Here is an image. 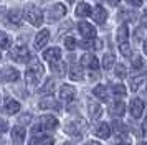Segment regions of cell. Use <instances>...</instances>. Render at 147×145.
Listing matches in <instances>:
<instances>
[{
	"label": "cell",
	"mask_w": 147,
	"mask_h": 145,
	"mask_svg": "<svg viewBox=\"0 0 147 145\" xmlns=\"http://www.w3.org/2000/svg\"><path fill=\"white\" fill-rule=\"evenodd\" d=\"M43 71L45 69H43V66H41V63L38 59L33 58L30 61V64L27 66V71H25V83H27V86L30 89H35L38 86L41 76H43Z\"/></svg>",
	"instance_id": "1"
},
{
	"label": "cell",
	"mask_w": 147,
	"mask_h": 145,
	"mask_svg": "<svg viewBox=\"0 0 147 145\" xmlns=\"http://www.w3.org/2000/svg\"><path fill=\"white\" fill-rule=\"evenodd\" d=\"M86 122L83 120V119H74V120H71L69 124L65 127V132H66L68 135H71V137H76V138H80L81 135H83V132L86 130Z\"/></svg>",
	"instance_id": "2"
},
{
	"label": "cell",
	"mask_w": 147,
	"mask_h": 145,
	"mask_svg": "<svg viewBox=\"0 0 147 145\" xmlns=\"http://www.w3.org/2000/svg\"><path fill=\"white\" fill-rule=\"evenodd\" d=\"M25 18H27V21L30 25L40 26L41 23H43V13H41V10H38L36 7L28 5L27 8H25Z\"/></svg>",
	"instance_id": "3"
},
{
	"label": "cell",
	"mask_w": 147,
	"mask_h": 145,
	"mask_svg": "<svg viewBox=\"0 0 147 145\" xmlns=\"http://www.w3.org/2000/svg\"><path fill=\"white\" fill-rule=\"evenodd\" d=\"M10 58L15 59L17 63H27L30 59V51H28L27 45H18L15 46L13 50L10 51Z\"/></svg>",
	"instance_id": "4"
},
{
	"label": "cell",
	"mask_w": 147,
	"mask_h": 145,
	"mask_svg": "<svg viewBox=\"0 0 147 145\" xmlns=\"http://www.w3.org/2000/svg\"><path fill=\"white\" fill-rule=\"evenodd\" d=\"M66 15V7L63 5V3H56L50 8V12H48V20L50 21H55V20H60L63 18Z\"/></svg>",
	"instance_id": "5"
},
{
	"label": "cell",
	"mask_w": 147,
	"mask_h": 145,
	"mask_svg": "<svg viewBox=\"0 0 147 145\" xmlns=\"http://www.w3.org/2000/svg\"><path fill=\"white\" fill-rule=\"evenodd\" d=\"M78 30H80V33L84 38H88V40L96 38V28L91 23H88V21H80L78 23Z\"/></svg>",
	"instance_id": "6"
},
{
	"label": "cell",
	"mask_w": 147,
	"mask_h": 145,
	"mask_svg": "<svg viewBox=\"0 0 147 145\" xmlns=\"http://www.w3.org/2000/svg\"><path fill=\"white\" fill-rule=\"evenodd\" d=\"M81 66H84L88 69H91V71H96L98 68H99V61L98 58L91 54V53H86V54H83V58H81Z\"/></svg>",
	"instance_id": "7"
},
{
	"label": "cell",
	"mask_w": 147,
	"mask_h": 145,
	"mask_svg": "<svg viewBox=\"0 0 147 145\" xmlns=\"http://www.w3.org/2000/svg\"><path fill=\"white\" fill-rule=\"evenodd\" d=\"M10 137H12V142H13V145H22L23 142H25L27 132H25V129H23L22 125H17V127H13V129H12Z\"/></svg>",
	"instance_id": "8"
},
{
	"label": "cell",
	"mask_w": 147,
	"mask_h": 145,
	"mask_svg": "<svg viewBox=\"0 0 147 145\" xmlns=\"http://www.w3.org/2000/svg\"><path fill=\"white\" fill-rule=\"evenodd\" d=\"M18 78H20V72L17 71L15 68H12V66L3 68V71H2L3 83H15V81H18Z\"/></svg>",
	"instance_id": "9"
},
{
	"label": "cell",
	"mask_w": 147,
	"mask_h": 145,
	"mask_svg": "<svg viewBox=\"0 0 147 145\" xmlns=\"http://www.w3.org/2000/svg\"><path fill=\"white\" fill-rule=\"evenodd\" d=\"M129 111H131V115H132L134 119H140L142 112H144V102L137 97L132 99V101H131V105H129Z\"/></svg>",
	"instance_id": "10"
},
{
	"label": "cell",
	"mask_w": 147,
	"mask_h": 145,
	"mask_svg": "<svg viewBox=\"0 0 147 145\" xmlns=\"http://www.w3.org/2000/svg\"><path fill=\"white\" fill-rule=\"evenodd\" d=\"M74 94H76V89H74L73 86H69V84L61 86V89H60V99L61 101L71 102V101L74 99Z\"/></svg>",
	"instance_id": "11"
},
{
	"label": "cell",
	"mask_w": 147,
	"mask_h": 145,
	"mask_svg": "<svg viewBox=\"0 0 147 145\" xmlns=\"http://www.w3.org/2000/svg\"><path fill=\"white\" fill-rule=\"evenodd\" d=\"M40 124L45 130H55L58 127V119L53 115H43V117H40Z\"/></svg>",
	"instance_id": "12"
},
{
	"label": "cell",
	"mask_w": 147,
	"mask_h": 145,
	"mask_svg": "<svg viewBox=\"0 0 147 145\" xmlns=\"http://www.w3.org/2000/svg\"><path fill=\"white\" fill-rule=\"evenodd\" d=\"M48 40H50V32H48L47 28H43V30L35 36V48H36V50H41V48L48 43Z\"/></svg>",
	"instance_id": "13"
},
{
	"label": "cell",
	"mask_w": 147,
	"mask_h": 145,
	"mask_svg": "<svg viewBox=\"0 0 147 145\" xmlns=\"http://www.w3.org/2000/svg\"><path fill=\"white\" fill-rule=\"evenodd\" d=\"M43 58L50 61V63H58L61 59V50L60 48H50V50L43 53Z\"/></svg>",
	"instance_id": "14"
},
{
	"label": "cell",
	"mask_w": 147,
	"mask_h": 145,
	"mask_svg": "<svg viewBox=\"0 0 147 145\" xmlns=\"http://www.w3.org/2000/svg\"><path fill=\"white\" fill-rule=\"evenodd\" d=\"M20 111V102H17L13 99H5V105H3V112L7 115H13Z\"/></svg>",
	"instance_id": "15"
},
{
	"label": "cell",
	"mask_w": 147,
	"mask_h": 145,
	"mask_svg": "<svg viewBox=\"0 0 147 145\" xmlns=\"http://www.w3.org/2000/svg\"><path fill=\"white\" fill-rule=\"evenodd\" d=\"M124 112H126V105H124V102H121V101L113 102L111 107H109V114H111L113 117H122Z\"/></svg>",
	"instance_id": "16"
},
{
	"label": "cell",
	"mask_w": 147,
	"mask_h": 145,
	"mask_svg": "<svg viewBox=\"0 0 147 145\" xmlns=\"http://www.w3.org/2000/svg\"><path fill=\"white\" fill-rule=\"evenodd\" d=\"M106 18H107V12L106 10H104L101 5L94 7L93 8V20L94 21H96V23H104Z\"/></svg>",
	"instance_id": "17"
},
{
	"label": "cell",
	"mask_w": 147,
	"mask_h": 145,
	"mask_svg": "<svg viewBox=\"0 0 147 145\" xmlns=\"http://www.w3.org/2000/svg\"><path fill=\"white\" fill-rule=\"evenodd\" d=\"M30 145H53V137L50 135H36L30 140Z\"/></svg>",
	"instance_id": "18"
},
{
	"label": "cell",
	"mask_w": 147,
	"mask_h": 145,
	"mask_svg": "<svg viewBox=\"0 0 147 145\" xmlns=\"http://www.w3.org/2000/svg\"><path fill=\"white\" fill-rule=\"evenodd\" d=\"M88 111H89V117L91 119H99L102 114V107L98 102H89L88 104Z\"/></svg>",
	"instance_id": "19"
},
{
	"label": "cell",
	"mask_w": 147,
	"mask_h": 145,
	"mask_svg": "<svg viewBox=\"0 0 147 145\" xmlns=\"http://www.w3.org/2000/svg\"><path fill=\"white\" fill-rule=\"evenodd\" d=\"M96 135L99 138H109L111 137V127L106 124V122H102V124H99L98 125V129H96Z\"/></svg>",
	"instance_id": "20"
},
{
	"label": "cell",
	"mask_w": 147,
	"mask_h": 145,
	"mask_svg": "<svg viewBox=\"0 0 147 145\" xmlns=\"http://www.w3.org/2000/svg\"><path fill=\"white\" fill-rule=\"evenodd\" d=\"M40 109H60V105L53 99V96H47L43 101H40Z\"/></svg>",
	"instance_id": "21"
},
{
	"label": "cell",
	"mask_w": 147,
	"mask_h": 145,
	"mask_svg": "<svg viewBox=\"0 0 147 145\" xmlns=\"http://www.w3.org/2000/svg\"><path fill=\"white\" fill-rule=\"evenodd\" d=\"M8 21L12 23V25L18 26L22 23V10L18 8H13V10H10L8 12Z\"/></svg>",
	"instance_id": "22"
},
{
	"label": "cell",
	"mask_w": 147,
	"mask_h": 145,
	"mask_svg": "<svg viewBox=\"0 0 147 145\" xmlns=\"http://www.w3.org/2000/svg\"><path fill=\"white\" fill-rule=\"evenodd\" d=\"M127 38H129V28H127L126 23H122V25L117 28V41H119V45L127 43Z\"/></svg>",
	"instance_id": "23"
},
{
	"label": "cell",
	"mask_w": 147,
	"mask_h": 145,
	"mask_svg": "<svg viewBox=\"0 0 147 145\" xmlns=\"http://www.w3.org/2000/svg\"><path fill=\"white\" fill-rule=\"evenodd\" d=\"M91 10H93V8L88 5V3H83V2H81L80 5L76 7V17H89V15L93 13Z\"/></svg>",
	"instance_id": "24"
},
{
	"label": "cell",
	"mask_w": 147,
	"mask_h": 145,
	"mask_svg": "<svg viewBox=\"0 0 147 145\" xmlns=\"http://www.w3.org/2000/svg\"><path fill=\"white\" fill-rule=\"evenodd\" d=\"M40 91H41V94H47V96L53 94V91H55V81H53V78L47 79V81H45V84L41 86Z\"/></svg>",
	"instance_id": "25"
},
{
	"label": "cell",
	"mask_w": 147,
	"mask_h": 145,
	"mask_svg": "<svg viewBox=\"0 0 147 145\" xmlns=\"http://www.w3.org/2000/svg\"><path fill=\"white\" fill-rule=\"evenodd\" d=\"M69 78L73 81H81L83 79V71H81V68L78 64H73L69 68Z\"/></svg>",
	"instance_id": "26"
},
{
	"label": "cell",
	"mask_w": 147,
	"mask_h": 145,
	"mask_svg": "<svg viewBox=\"0 0 147 145\" xmlns=\"http://www.w3.org/2000/svg\"><path fill=\"white\" fill-rule=\"evenodd\" d=\"M93 94L98 99H101V101H107V91H106V87H104L102 84L96 86V87H94V91H93Z\"/></svg>",
	"instance_id": "27"
},
{
	"label": "cell",
	"mask_w": 147,
	"mask_h": 145,
	"mask_svg": "<svg viewBox=\"0 0 147 145\" xmlns=\"http://www.w3.org/2000/svg\"><path fill=\"white\" fill-rule=\"evenodd\" d=\"M114 61H116V59H114V54H111V53H106V54H104V58H102V68H104V69H111V68H113L114 66Z\"/></svg>",
	"instance_id": "28"
},
{
	"label": "cell",
	"mask_w": 147,
	"mask_h": 145,
	"mask_svg": "<svg viewBox=\"0 0 147 145\" xmlns=\"http://www.w3.org/2000/svg\"><path fill=\"white\" fill-rule=\"evenodd\" d=\"M117 18H119L122 23H126V20H134L136 15H134V12H131V10H121L119 15H117Z\"/></svg>",
	"instance_id": "29"
},
{
	"label": "cell",
	"mask_w": 147,
	"mask_h": 145,
	"mask_svg": "<svg viewBox=\"0 0 147 145\" xmlns=\"http://www.w3.org/2000/svg\"><path fill=\"white\" fill-rule=\"evenodd\" d=\"M51 71L56 72L58 76H63V74L66 72V68H65V64H63V63H60V61H58V63H51Z\"/></svg>",
	"instance_id": "30"
},
{
	"label": "cell",
	"mask_w": 147,
	"mask_h": 145,
	"mask_svg": "<svg viewBox=\"0 0 147 145\" xmlns=\"http://www.w3.org/2000/svg\"><path fill=\"white\" fill-rule=\"evenodd\" d=\"M144 79H146L144 76H136V78H132V79H131V89L136 92L140 87V84L144 83Z\"/></svg>",
	"instance_id": "31"
},
{
	"label": "cell",
	"mask_w": 147,
	"mask_h": 145,
	"mask_svg": "<svg viewBox=\"0 0 147 145\" xmlns=\"http://www.w3.org/2000/svg\"><path fill=\"white\" fill-rule=\"evenodd\" d=\"M113 92L116 97H124L126 96V87L122 84H114L113 86Z\"/></svg>",
	"instance_id": "32"
},
{
	"label": "cell",
	"mask_w": 147,
	"mask_h": 145,
	"mask_svg": "<svg viewBox=\"0 0 147 145\" xmlns=\"http://www.w3.org/2000/svg\"><path fill=\"white\" fill-rule=\"evenodd\" d=\"M65 46H66V50L73 51L74 48H76V40H74L73 36H66V38H65Z\"/></svg>",
	"instance_id": "33"
},
{
	"label": "cell",
	"mask_w": 147,
	"mask_h": 145,
	"mask_svg": "<svg viewBox=\"0 0 147 145\" xmlns=\"http://www.w3.org/2000/svg\"><path fill=\"white\" fill-rule=\"evenodd\" d=\"M114 129H116V134H117V135H124V134H126V127H124L122 122H119V120L114 122Z\"/></svg>",
	"instance_id": "34"
},
{
	"label": "cell",
	"mask_w": 147,
	"mask_h": 145,
	"mask_svg": "<svg viewBox=\"0 0 147 145\" xmlns=\"http://www.w3.org/2000/svg\"><path fill=\"white\" fill-rule=\"evenodd\" d=\"M116 76H117L119 79L126 78V68H124V64H117L116 66Z\"/></svg>",
	"instance_id": "35"
},
{
	"label": "cell",
	"mask_w": 147,
	"mask_h": 145,
	"mask_svg": "<svg viewBox=\"0 0 147 145\" xmlns=\"http://www.w3.org/2000/svg\"><path fill=\"white\" fill-rule=\"evenodd\" d=\"M119 50H121V53H122L124 56H131V46L127 45V43H122V45H119Z\"/></svg>",
	"instance_id": "36"
},
{
	"label": "cell",
	"mask_w": 147,
	"mask_h": 145,
	"mask_svg": "<svg viewBox=\"0 0 147 145\" xmlns=\"http://www.w3.org/2000/svg\"><path fill=\"white\" fill-rule=\"evenodd\" d=\"M132 68H134V69L142 68V58H140V56H134V58H132Z\"/></svg>",
	"instance_id": "37"
},
{
	"label": "cell",
	"mask_w": 147,
	"mask_h": 145,
	"mask_svg": "<svg viewBox=\"0 0 147 145\" xmlns=\"http://www.w3.org/2000/svg\"><path fill=\"white\" fill-rule=\"evenodd\" d=\"M0 38H2V48H3V50H7L8 43H10V41H8V36L5 35V33H2V35H0Z\"/></svg>",
	"instance_id": "38"
},
{
	"label": "cell",
	"mask_w": 147,
	"mask_h": 145,
	"mask_svg": "<svg viewBox=\"0 0 147 145\" xmlns=\"http://www.w3.org/2000/svg\"><path fill=\"white\" fill-rule=\"evenodd\" d=\"M30 119H32V114H23V115H20L18 122H20V124H28Z\"/></svg>",
	"instance_id": "39"
},
{
	"label": "cell",
	"mask_w": 147,
	"mask_h": 145,
	"mask_svg": "<svg viewBox=\"0 0 147 145\" xmlns=\"http://www.w3.org/2000/svg\"><path fill=\"white\" fill-rule=\"evenodd\" d=\"M140 23H142V26H144V28H147V8L144 10L142 17H140Z\"/></svg>",
	"instance_id": "40"
},
{
	"label": "cell",
	"mask_w": 147,
	"mask_h": 145,
	"mask_svg": "<svg viewBox=\"0 0 147 145\" xmlns=\"http://www.w3.org/2000/svg\"><path fill=\"white\" fill-rule=\"evenodd\" d=\"M127 3H131V5H134V7H140L142 5V0H126Z\"/></svg>",
	"instance_id": "41"
},
{
	"label": "cell",
	"mask_w": 147,
	"mask_h": 145,
	"mask_svg": "<svg viewBox=\"0 0 147 145\" xmlns=\"http://www.w3.org/2000/svg\"><path fill=\"white\" fill-rule=\"evenodd\" d=\"M142 132H144V135L147 137V119L144 120V124H142Z\"/></svg>",
	"instance_id": "42"
},
{
	"label": "cell",
	"mask_w": 147,
	"mask_h": 145,
	"mask_svg": "<svg viewBox=\"0 0 147 145\" xmlns=\"http://www.w3.org/2000/svg\"><path fill=\"white\" fill-rule=\"evenodd\" d=\"M98 78H99V74H98V72H96V71H91V74H89V79H91V81H93V79H98Z\"/></svg>",
	"instance_id": "43"
},
{
	"label": "cell",
	"mask_w": 147,
	"mask_h": 145,
	"mask_svg": "<svg viewBox=\"0 0 147 145\" xmlns=\"http://www.w3.org/2000/svg\"><path fill=\"white\" fill-rule=\"evenodd\" d=\"M119 2H121V0H107V3H109V5H113V7L119 5Z\"/></svg>",
	"instance_id": "44"
},
{
	"label": "cell",
	"mask_w": 147,
	"mask_h": 145,
	"mask_svg": "<svg viewBox=\"0 0 147 145\" xmlns=\"http://www.w3.org/2000/svg\"><path fill=\"white\" fill-rule=\"evenodd\" d=\"M140 35H142V30H140V28H139V30L136 32V40H140V38H142Z\"/></svg>",
	"instance_id": "45"
},
{
	"label": "cell",
	"mask_w": 147,
	"mask_h": 145,
	"mask_svg": "<svg viewBox=\"0 0 147 145\" xmlns=\"http://www.w3.org/2000/svg\"><path fill=\"white\" fill-rule=\"evenodd\" d=\"M144 53H146V54H147V40H146V41H144Z\"/></svg>",
	"instance_id": "46"
},
{
	"label": "cell",
	"mask_w": 147,
	"mask_h": 145,
	"mask_svg": "<svg viewBox=\"0 0 147 145\" xmlns=\"http://www.w3.org/2000/svg\"><path fill=\"white\" fill-rule=\"evenodd\" d=\"M116 145H131L129 142H119V144H116Z\"/></svg>",
	"instance_id": "47"
},
{
	"label": "cell",
	"mask_w": 147,
	"mask_h": 145,
	"mask_svg": "<svg viewBox=\"0 0 147 145\" xmlns=\"http://www.w3.org/2000/svg\"><path fill=\"white\" fill-rule=\"evenodd\" d=\"M86 145H99V144H98V142H88Z\"/></svg>",
	"instance_id": "48"
},
{
	"label": "cell",
	"mask_w": 147,
	"mask_h": 145,
	"mask_svg": "<svg viewBox=\"0 0 147 145\" xmlns=\"http://www.w3.org/2000/svg\"><path fill=\"white\" fill-rule=\"evenodd\" d=\"M68 2H69V3H73V2H74V0H68Z\"/></svg>",
	"instance_id": "49"
},
{
	"label": "cell",
	"mask_w": 147,
	"mask_h": 145,
	"mask_svg": "<svg viewBox=\"0 0 147 145\" xmlns=\"http://www.w3.org/2000/svg\"><path fill=\"white\" fill-rule=\"evenodd\" d=\"M63 145H71V144H63Z\"/></svg>",
	"instance_id": "50"
}]
</instances>
